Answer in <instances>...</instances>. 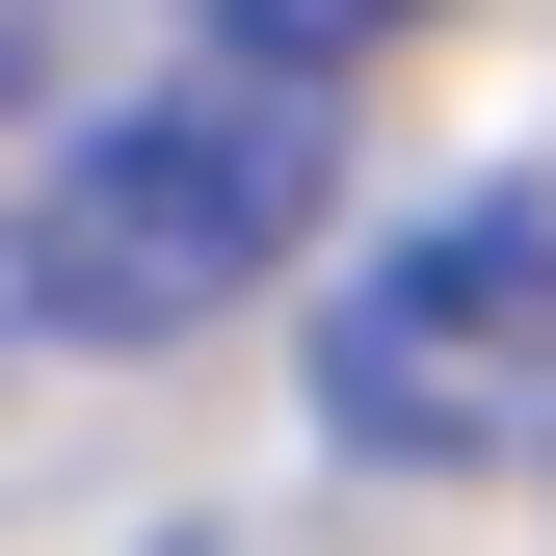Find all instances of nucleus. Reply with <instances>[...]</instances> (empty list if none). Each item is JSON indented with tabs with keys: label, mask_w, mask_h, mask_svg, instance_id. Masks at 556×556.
<instances>
[{
	"label": "nucleus",
	"mask_w": 556,
	"mask_h": 556,
	"mask_svg": "<svg viewBox=\"0 0 556 556\" xmlns=\"http://www.w3.org/2000/svg\"><path fill=\"white\" fill-rule=\"evenodd\" d=\"M318 425L397 477H504L556 451V186H451L318 292Z\"/></svg>",
	"instance_id": "obj_2"
},
{
	"label": "nucleus",
	"mask_w": 556,
	"mask_h": 556,
	"mask_svg": "<svg viewBox=\"0 0 556 556\" xmlns=\"http://www.w3.org/2000/svg\"><path fill=\"white\" fill-rule=\"evenodd\" d=\"M186 27H213L239 80H344V53H397L425 0H186Z\"/></svg>",
	"instance_id": "obj_3"
},
{
	"label": "nucleus",
	"mask_w": 556,
	"mask_h": 556,
	"mask_svg": "<svg viewBox=\"0 0 556 556\" xmlns=\"http://www.w3.org/2000/svg\"><path fill=\"white\" fill-rule=\"evenodd\" d=\"M318 213H344V106L186 53V80H132L80 160L27 186V318H53V344H213Z\"/></svg>",
	"instance_id": "obj_1"
},
{
	"label": "nucleus",
	"mask_w": 556,
	"mask_h": 556,
	"mask_svg": "<svg viewBox=\"0 0 556 556\" xmlns=\"http://www.w3.org/2000/svg\"><path fill=\"white\" fill-rule=\"evenodd\" d=\"M0 80H27V0H0Z\"/></svg>",
	"instance_id": "obj_4"
}]
</instances>
